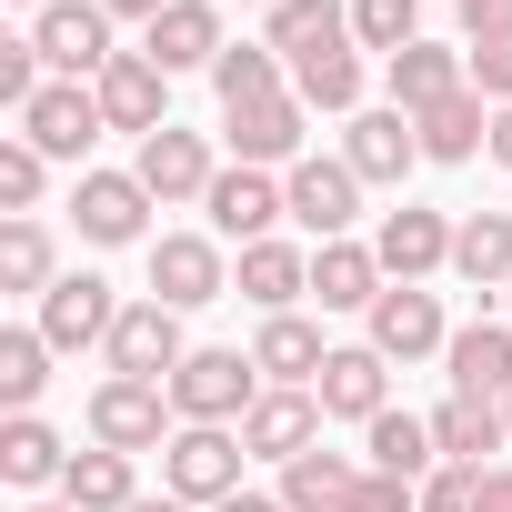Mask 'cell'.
Segmentation results:
<instances>
[{
    "mask_svg": "<svg viewBox=\"0 0 512 512\" xmlns=\"http://www.w3.org/2000/svg\"><path fill=\"white\" fill-rule=\"evenodd\" d=\"M241 432H221V422H181L171 432V452H161V492H181L191 512H211V502H231L241 492Z\"/></svg>",
    "mask_w": 512,
    "mask_h": 512,
    "instance_id": "obj_1",
    "label": "cell"
},
{
    "mask_svg": "<svg viewBox=\"0 0 512 512\" xmlns=\"http://www.w3.org/2000/svg\"><path fill=\"white\" fill-rule=\"evenodd\" d=\"M251 402H262V362H251V352H191L181 372H171V412L181 422H241Z\"/></svg>",
    "mask_w": 512,
    "mask_h": 512,
    "instance_id": "obj_2",
    "label": "cell"
},
{
    "mask_svg": "<svg viewBox=\"0 0 512 512\" xmlns=\"http://www.w3.org/2000/svg\"><path fill=\"white\" fill-rule=\"evenodd\" d=\"M101 362H111V382H161V392H171V372L191 362V342H181V312H171V302H131V312L111 322Z\"/></svg>",
    "mask_w": 512,
    "mask_h": 512,
    "instance_id": "obj_3",
    "label": "cell"
},
{
    "mask_svg": "<svg viewBox=\"0 0 512 512\" xmlns=\"http://www.w3.org/2000/svg\"><path fill=\"white\" fill-rule=\"evenodd\" d=\"M31 51L61 71V81H101L121 51H111V11L101 0H51V11L31 21Z\"/></svg>",
    "mask_w": 512,
    "mask_h": 512,
    "instance_id": "obj_4",
    "label": "cell"
},
{
    "mask_svg": "<svg viewBox=\"0 0 512 512\" xmlns=\"http://www.w3.org/2000/svg\"><path fill=\"white\" fill-rule=\"evenodd\" d=\"M91 442L101 452H171V392L161 382H101L91 392Z\"/></svg>",
    "mask_w": 512,
    "mask_h": 512,
    "instance_id": "obj_5",
    "label": "cell"
},
{
    "mask_svg": "<svg viewBox=\"0 0 512 512\" xmlns=\"http://www.w3.org/2000/svg\"><path fill=\"white\" fill-rule=\"evenodd\" d=\"M221 292H231V262H221L211 231H161V241H151V302L201 312V302H221Z\"/></svg>",
    "mask_w": 512,
    "mask_h": 512,
    "instance_id": "obj_6",
    "label": "cell"
},
{
    "mask_svg": "<svg viewBox=\"0 0 512 512\" xmlns=\"http://www.w3.org/2000/svg\"><path fill=\"white\" fill-rule=\"evenodd\" d=\"M121 312H131V302H111L101 272H61V282L41 292V322H31V332H41L51 352H91V342H111Z\"/></svg>",
    "mask_w": 512,
    "mask_h": 512,
    "instance_id": "obj_7",
    "label": "cell"
},
{
    "mask_svg": "<svg viewBox=\"0 0 512 512\" xmlns=\"http://www.w3.org/2000/svg\"><path fill=\"white\" fill-rule=\"evenodd\" d=\"M372 251H382V282H432V272H452V221L402 201V211H382Z\"/></svg>",
    "mask_w": 512,
    "mask_h": 512,
    "instance_id": "obj_8",
    "label": "cell"
},
{
    "mask_svg": "<svg viewBox=\"0 0 512 512\" xmlns=\"http://www.w3.org/2000/svg\"><path fill=\"white\" fill-rule=\"evenodd\" d=\"M91 91H101V121H111V131H141V141L171 131V111H161V101H171V71H161L151 51H121Z\"/></svg>",
    "mask_w": 512,
    "mask_h": 512,
    "instance_id": "obj_9",
    "label": "cell"
},
{
    "mask_svg": "<svg viewBox=\"0 0 512 512\" xmlns=\"http://www.w3.org/2000/svg\"><path fill=\"white\" fill-rule=\"evenodd\" d=\"M101 131H111V121H101V91H81V81H51V91L21 111V141L51 151V161H81Z\"/></svg>",
    "mask_w": 512,
    "mask_h": 512,
    "instance_id": "obj_10",
    "label": "cell"
},
{
    "mask_svg": "<svg viewBox=\"0 0 512 512\" xmlns=\"http://www.w3.org/2000/svg\"><path fill=\"white\" fill-rule=\"evenodd\" d=\"M131 171H141V191H151V201H211V181H221L211 141H201V131H181V121H171V131H151Z\"/></svg>",
    "mask_w": 512,
    "mask_h": 512,
    "instance_id": "obj_11",
    "label": "cell"
},
{
    "mask_svg": "<svg viewBox=\"0 0 512 512\" xmlns=\"http://www.w3.org/2000/svg\"><path fill=\"white\" fill-rule=\"evenodd\" d=\"M362 322H372V352H382V362H422V352H452V332H442V302H432L422 282H392V292H382Z\"/></svg>",
    "mask_w": 512,
    "mask_h": 512,
    "instance_id": "obj_12",
    "label": "cell"
},
{
    "mask_svg": "<svg viewBox=\"0 0 512 512\" xmlns=\"http://www.w3.org/2000/svg\"><path fill=\"white\" fill-rule=\"evenodd\" d=\"M201 211H211V231H221V241H241V251H251V241H272V221L292 211V191H282L272 171H251V161H241V171H221V181H211V201H201Z\"/></svg>",
    "mask_w": 512,
    "mask_h": 512,
    "instance_id": "obj_13",
    "label": "cell"
},
{
    "mask_svg": "<svg viewBox=\"0 0 512 512\" xmlns=\"http://www.w3.org/2000/svg\"><path fill=\"white\" fill-rule=\"evenodd\" d=\"M292 221L312 231V241H342L352 231V211H362V171L352 161H292Z\"/></svg>",
    "mask_w": 512,
    "mask_h": 512,
    "instance_id": "obj_14",
    "label": "cell"
},
{
    "mask_svg": "<svg viewBox=\"0 0 512 512\" xmlns=\"http://www.w3.org/2000/svg\"><path fill=\"white\" fill-rule=\"evenodd\" d=\"M322 442V392H262L241 412V452H262V462H302Z\"/></svg>",
    "mask_w": 512,
    "mask_h": 512,
    "instance_id": "obj_15",
    "label": "cell"
},
{
    "mask_svg": "<svg viewBox=\"0 0 512 512\" xmlns=\"http://www.w3.org/2000/svg\"><path fill=\"white\" fill-rule=\"evenodd\" d=\"M342 161H352L362 181H402V171L422 161V121H412V111H392V101H382V111H352Z\"/></svg>",
    "mask_w": 512,
    "mask_h": 512,
    "instance_id": "obj_16",
    "label": "cell"
},
{
    "mask_svg": "<svg viewBox=\"0 0 512 512\" xmlns=\"http://www.w3.org/2000/svg\"><path fill=\"white\" fill-rule=\"evenodd\" d=\"M71 211H81V241H141L151 191H141V171H81Z\"/></svg>",
    "mask_w": 512,
    "mask_h": 512,
    "instance_id": "obj_17",
    "label": "cell"
},
{
    "mask_svg": "<svg viewBox=\"0 0 512 512\" xmlns=\"http://www.w3.org/2000/svg\"><path fill=\"white\" fill-rule=\"evenodd\" d=\"M302 101L282 91V101H241V111H221V131H231V151L251 161V171H272V161H302Z\"/></svg>",
    "mask_w": 512,
    "mask_h": 512,
    "instance_id": "obj_18",
    "label": "cell"
},
{
    "mask_svg": "<svg viewBox=\"0 0 512 512\" xmlns=\"http://www.w3.org/2000/svg\"><path fill=\"white\" fill-rule=\"evenodd\" d=\"M392 282H382V251L372 241H322L312 251V302L322 312H372Z\"/></svg>",
    "mask_w": 512,
    "mask_h": 512,
    "instance_id": "obj_19",
    "label": "cell"
},
{
    "mask_svg": "<svg viewBox=\"0 0 512 512\" xmlns=\"http://www.w3.org/2000/svg\"><path fill=\"white\" fill-rule=\"evenodd\" d=\"M161 71H211L231 41H221V0H171V11L151 21V41H141Z\"/></svg>",
    "mask_w": 512,
    "mask_h": 512,
    "instance_id": "obj_20",
    "label": "cell"
},
{
    "mask_svg": "<svg viewBox=\"0 0 512 512\" xmlns=\"http://www.w3.org/2000/svg\"><path fill=\"white\" fill-rule=\"evenodd\" d=\"M251 362H262V382H272V392H312V382H322V362H332V342H322L302 312H272V322H262V342H251Z\"/></svg>",
    "mask_w": 512,
    "mask_h": 512,
    "instance_id": "obj_21",
    "label": "cell"
},
{
    "mask_svg": "<svg viewBox=\"0 0 512 512\" xmlns=\"http://www.w3.org/2000/svg\"><path fill=\"white\" fill-rule=\"evenodd\" d=\"M382 71H392V111H412V121H422L432 101L472 91V61H462V51H442V41H412V51H392Z\"/></svg>",
    "mask_w": 512,
    "mask_h": 512,
    "instance_id": "obj_22",
    "label": "cell"
},
{
    "mask_svg": "<svg viewBox=\"0 0 512 512\" xmlns=\"http://www.w3.org/2000/svg\"><path fill=\"white\" fill-rule=\"evenodd\" d=\"M322 412H342V422H372V412H392V362L372 352V342H352V352H332L322 362Z\"/></svg>",
    "mask_w": 512,
    "mask_h": 512,
    "instance_id": "obj_23",
    "label": "cell"
},
{
    "mask_svg": "<svg viewBox=\"0 0 512 512\" xmlns=\"http://www.w3.org/2000/svg\"><path fill=\"white\" fill-rule=\"evenodd\" d=\"M231 292H241V302H262V322L292 312V302L312 292V251H292V241H251V251H241V272H231Z\"/></svg>",
    "mask_w": 512,
    "mask_h": 512,
    "instance_id": "obj_24",
    "label": "cell"
},
{
    "mask_svg": "<svg viewBox=\"0 0 512 512\" xmlns=\"http://www.w3.org/2000/svg\"><path fill=\"white\" fill-rule=\"evenodd\" d=\"M362 442H372V472H392V482H412V492L442 472V442H432V422H422V412H372V422H362Z\"/></svg>",
    "mask_w": 512,
    "mask_h": 512,
    "instance_id": "obj_25",
    "label": "cell"
},
{
    "mask_svg": "<svg viewBox=\"0 0 512 512\" xmlns=\"http://www.w3.org/2000/svg\"><path fill=\"white\" fill-rule=\"evenodd\" d=\"M432 442H442V462L482 472V452H502V442H512V422H502V402H482V392H452V402L432 412Z\"/></svg>",
    "mask_w": 512,
    "mask_h": 512,
    "instance_id": "obj_26",
    "label": "cell"
},
{
    "mask_svg": "<svg viewBox=\"0 0 512 512\" xmlns=\"http://www.w3.org/2000/svg\"><path fill=\"white\" fill-rule=\"evenodd\" d=\"M442 362H452V392H482V402H512V332H502V322H462Z\"/></svg>",
    "mask_w": 512,
    "mask_h": 512,
    "instance_id": "obj_27",
    "label": "cell"
},
{
    "mask_svg": "<svg viewBox=\"0 0 512 512\" xmlns=\"http://www.w3.org/2000/svg\"><path fill=\"white\" fill-rule=\"evenodd\" d=\"M61 472H71V442H61L41 412H11V422H0V482L41 492V482H61Z\"/></svg>",
    "mask_w": 512,
    "mask_h": 512,
    "instance_id": "obj_28",
    "label": "cell"
},
{
    "mask_svg": "<svg viewBox=\"0 0 512 512\" xmlns=\"http://www.w3.org/2000/svg\"><path fill=\"white\" fill-rule=\"evenodd\" d=\"M452 272H462L472 292H512V211L452 221Z\"/></svg>",
    "mask_w": 512,
    "mask_h": 512,
    "instance_id": "obj_29",
    "label": "cell"
},
{
    "mask_svg": "<svg viewBox=\"0 0 512 512\" xmlns=\"http://www.w3.org/2000/svg\"><path fill=\"white\" fill-rule=\"evenodd\" d=\"M61 502L71 512H131L141 502V472H131V452H71V472H61Z\"/></svg>",
    "mask_w": 512,
    "mask_h": 512,
    "instance_id": "obj_30",
    "label": "cell"
},
{
    "mask_svg": "<svg viewBox=\"0 0 512 512\" xmlns=\"http://www.w3.org/2000/svg\"><path fill=\"white\" fill-rule=\"evenodd\" d=\"M262 41H272L282 61H312V51H352V11H342V0H282Z\"/></svg>",
    "mask_w": 512,
    "mask_h": 512,
    "instance_id": "obj_31",
    "label": "cell"
},
{
    "mask_svg": "<svg viewBox=\"0 0 512 512\" xmlns=\"http://www.w3.org/2000/svg\"><path fill=\"white\" fill-rule=\"evenodd\" d=\"M472 151H492V101H482V91L432 101V111H422V161H472Z\"/></svg>",
    "mask_w": 512,
    "mask_h": 512,
    "instance_id": "obj_32",
    "label": "cell"
},
{
    "mask_svg": "<svg viewBox=\"0 0 512 512\" xmlns=\"http://www.w3.org/2000/svg\"><path fill=\"white\" fill-rule=\"evenodd\" d=\"M352 492H362V462H342V452H302V462H282V502L292 512H352Z\"/></svg>",
    "mask_w": 512,
    "mask_h": 512,
    "instance_id": "obj_33",
    "label": "cell"
},
{
    "mask_svg": "<svg viewBox=\"0 0 512 512\" xmlns=\"http://www.w3.org/2000/svg\"><path fill=\"white\" fill-rule=\"evenodd\" d=\"M282 81H292V61H282L272 41H231V51L211 61V91H221V111H241V101H282Z\"/></svg>",
    "mask_w": 512,
    "mask_h": 512,
    "instance_id": "obj_34",
    "label": "cell"
},
{
    "mask_svg": "<svg viewBox=\"0 0 512 512\" xmlns=\"http://www.w3.org/2000/svg\"><path fill=\"white\" fill-rule=\"evenodd\" d=\"M292 101L302 111H362V51H312V61H292Z\"/></svg>",
    "mask_w": 512,
    "mask_h": 512,
    "instance_id": "obj_35",
    "label": "cell"
},
{
    "mask_svg": "<svg viewBox=\"0 0 512 512\" xmlns=\"http://www.w3.org/2000/svg\"><path fill=\"white\" fill-rule=\"evenodd\" d=\"M51 231L41 221H0V292H51Z\"/></svg>",
    "mask_w": 512,
    "mask_h": 512,
    "instance_id": "obj_36",
    "label": "cell"
},
{
    "mask_svg": "<svg viewBox=\"0 0 512 512\" xmlns=\"http://www.w3.org/2000/svg\"><path fill=\"white\" fill-rule=\"evenodd\" d=\"M51 382V342L41 332H0V412H31Z\"/></svg>",
    "mask_w": 512,
    "mask_h": 512,
    "instance_id": "obj_37",
    "label": "cell"
},
{
    "mask_svg": "<svg viewBox=\"0 0 512 512\" xmlns=\"http://www.w3.org/2000/svg\"><path fill=\"white\" fill-rule=\"evenodd\" d=\"M352 41L382 51V61L412 51V41H422V0H352Z\"/></svg>",
    "mask_w": 512,
    "mask_h": 512,
    "instance_id": "obj_38",
    "label": "cell"
},
{
    "mask_svg": "<svg viewBox=\"0 0 512 512\" xmlns=\"http://www.w3.org/2000/svg\"><path fill=\"white\" fill-rule=\"evenodd\" d=\"M41 181H51V151H31V141H0V211H11V221H31Z\"/></svg>",
    "mask_w": 512,
    "mask_h": 512,
    "instance_id": "obj_39",
    "label": "cell"
},
{
    "mask_svg": "<svg viewBox=\"0 0 512 512\" xmlns=\"http://www.w3.org/2000/svg\"><path fill=\"white\" fill-rule=\"evenodd\" d=\"M452 11H462V41H472V51L512 41V0H452Z\"/></svg>",
    "mask_w": 512,
    "mask_h": 512,
    "instance_id": "obj_40",
    "label": "cell"
},
{
    "mask_svg": "<svg viewBox=\"0 0 512 512\" xmlns=\"http://www.w3.org/2000/svg\"><path fill=\"white\" fill-rule=\"evenodd\" d=\"M472 91H482L492 111H512V41H492V51H472Z\"/></svg>",
    "mask_w": 512,
    "mask_h": 512,
    "instance_id": "obj_41",
    "label": "cell"
},
{
    "mask_svg": "<svg viewBox=\"0 0 512 512\" xmlns=\"http://www.w3.org/2000/svg\"><path fill=\"white\" fill-rule=\"evenodd\" d=\"M472 482H482V472H462V462H442V472L422 482V512H472Z\"/></svg>",
    "mask_w": 512,
    "mask_h": 512,
    "instance_id": "obj_42",
    "label": "cell"
},
{
    "mask_svg": "<svg viewBox=\"0 0 512 512\" xmlns=\"http://www.w3.org/2000/svg\"><path fill=\"white\" fill-rule=\"evenodd\" d=\"M352 512H422V492H412V482H392V472H362Z\"/></svg>",
    "mask_w": 512,
    "mask_h": 512,
    "instance_id": "obj_43",
    "label": "cell"
},
{
    "mask_svg": "<svg viewBox=\"0 0 512 512\" xmlns=\"http://www.w3.org/2000/svg\"><path fill=\"white\" fill-rule=\"evenodd\" d=\"M472 512H512V462H492V472L472 482Z\"/></svg>",
    "mask_w": 512,
    "mask_h": 512,
    "instance_id": "obj_44",
    "label": "cell"
},
{
    "mask_svg": "<svg viewBox=\"0 0 512 512\" xmlns=\"http://www.w3.org/2000/svg\"><path fill=\"white\" fill-rule=\"evenodd\" d=\"M101 11H111V21H141V31H151V21L171 11V0H101Z\"/></svg>",
    "mask_w": 512,
    "mask_h": 512,
    "instance_id": "obj_45",
    "label": "cell"
},
{
    "mask_svg": "<svg viewBox=\"0 0 512 512\" xmlns=\"http://www.w3.org/2000/svg\"><path fill=\"white\" fill-rule=\"evenodd\" d=\"M211 512H292L282 492H231V502H211Z\"/></svg>",
    "mask_w": 512,
    "mask_h": 512,
    "instance_id": "obj_46",
    "label": "cell"
},
{
    "mask_svg": "<svg viewBox=\"0 0 512 512\" xmlns=\"http://www.w3.org/2000/svg\"><path fill=\"white\" fill-rule=\"evenodd\" d=\"M492 161L512 171V111H492Z\"/></svg>",
    "mask_w": 512,
    "mask_h": 512,
    "instance_id": "obj_47",
    "label": "cell"
},
{
    "mask_svg": "<svg viewBox=\"0 0 512 512\" xmlns=\"http://www.w3.org/2000/svg\"><path fill=\"white\" fill-rule=\"evenodd\" d=\"M131 512H191V502H181V492H161V502H131Z\"/></svg>",
    "mask_w": 512,
    "mask_h": 512,
    "instance_id": "obj_48",
    "label": "cell"
},
{
    "mask_svg": "<svg viewBox=\"0 0 512 512\" xmlns=\"http://www.w3.org/2000/svg\"><path fill=\"white\" fill-rule=\"evenodd\" d=\"M11 11H31V21H41V11H51V0H11Z\"/></svg>",
    "mask_w": 512,
    "mask_h": 512,
    "instance_id": "obj_49",
    "label": "cell"
},
{
    "mask_svg": "<svg viewBox=\"0 0 512 512\" xmlns=\"http://www.w3.org/2000/svg\"><path fill=\"white\" fill-rule=\"evenodd\" d=\"M31 512H71V502H31Z\"/></svg>",
    "mask_w": 512,
    "mask_h": 512,
    "instance_id": "obj_50",
    "label": "cell"
},
{
    "mask_svg": "<svg viewBox=\"0 0 512 512\" xmlns=\"http://www.w3.org/2000/svg\"><path fill=\"white\" fill-rule=\"evenodd\" d=\"M262 11H282V0H262Z\"/></svg>",
    "mask_w": 512,
    "mask_h": 512,
    "instance_id": "obj_51",
    "label": "cell"
},
{
    "mask_svg": "<svg viewBox=\"0 0 512 512\" xmlns=\"http://www.w3.org/2000/svg\"><path fill=\"white\" fill-rule=\"evenodd\" d=\"M502 422H512V402H502Z\"/></svg>",
    "mask_w": 512,
    "mask_h": 512,
    "instance_id": "obj_52",
    "label": "cell"
},
{
    "mask_svg": "<svg viewBox=\"0 0 512 512\" xmlns=\"http://www.w3.org/2000/svg\"><path fill=\"white\" fill-rule=\"evenodd\" d=\"M502 302H512V292H502Z\"/></svg>",
    "mask_w": 512,
    "mask_h": 512,
    "instance_id": "obj_53",
    "label": "cell"
}]
</instances>
